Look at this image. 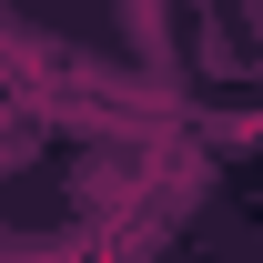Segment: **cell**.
I'll return each instance as SVG.
<instances>
[{
  "label": "cell",
  "instance_id": "obj_1",
  "mask_svg": "<svg viewBox=\"0 0 263 263\" xmlns=\"http://www.w3.org/2000/svg\"><path fill=\"white\" fill-rule=\"evenodd\" d=\"M253 10H263V0H253Z\"/></svg>",
  "mask_w": 263,
  "mask_h": 263
}]
</instances>
